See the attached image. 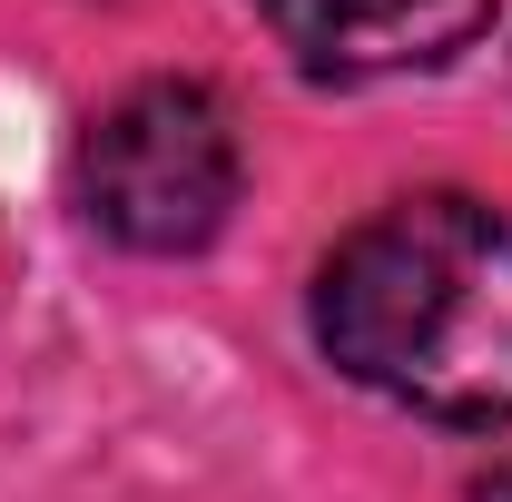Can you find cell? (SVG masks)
<instances>
[{"label":"cell","instance_id":"2","mask_svg":"<svg viewBox=\"0 0 512 502\" xmlns=\"http://www.w3.org/2000/svg\"><path fill=\"white\" fill-rule=\"evenodd\" d=\"M79 207L138 256H197L237 207V128L197 79H138L79 138Z\"/></svg>","mask_w":512,"mask_h":502},{"label":"cell","instance_id":"1","mask_svg":"<svg viewBox=\"0 0 512 502\" xmlns=\"http://www.w3.org/2000/svg\"><path fill=\"white\" fill-rule=\"evenodd\" d=\"M316 335L404 414L512 424V217L463 188L365 217L316 276Z\"/></svg>","mask_w":512,"mask_h":502},{"label":"cell","instance_id":"3","mask_svg":"<svg viewBox=\"0 0 512 502\" xmlns=\"http://www.w3.org/2000/svg\"><path fill=\"white\" fill-rule=\"evenodd\" d=\"M276 40L316 79H384V69H434L453 60L493 0H266Z\"/></svg>","mask_w":512,"mask_h":502},{"label":"cell","instance_id":"4","mask_svg":"<svg viewBox=\"0 0 512 502\" xmlns=\"http://www.w3.org/2000/svg\"><path fill=\"white\" fill-rule=\"evenodd\" d=\"M473 502H512V463H503V473H483V483H473Z\"/></svg>","mask_w":512,"mask_h":502}]
</instances>
